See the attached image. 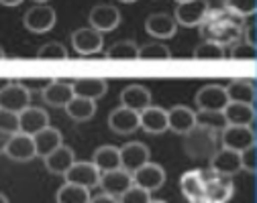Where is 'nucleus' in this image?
<instances>
[{
  "label": "nucleus",
  "instance_id": "54",
  "mask_svg": "<svg viewBox=\"0 0 257 203\" xmlns=\"http://www.w3.org/2000/svg\"><path fill=\"white\" fill-rule=\"evenodd\" d=\"M176 2H178V4H182V2H188V0H176Z\"/></svg>",
  "mask_w": 257,
  "mask_h": 203
},
{
  "label": "nucleus",
  "instance_id": "31",
  "mask_svg": "<svg viewBox=\"0 0 257 203\" xmlns=\"http://www.w3.org/2000/svg\"><path fill=\"white\" fill-rule=\"evenodd\" d=\"M66 112L72 120L76 122H86L96 114V104L92 100H84V98H72V102L66 106Z\"/></svg>",
  "mask_w": 257,
  "mask_h": 203
},
{
  "label": "nucleus",
  "instance_id": "2",
  "mask_svg": "<svg viewBox=\"0 0 257 203\" xmlns=\"http://www.w3.org/2000/svg\"><path fill=\"white\" fill-rule=\"evenodd\" d=\"M218 132L196 124L184 134V152L196 160H210V156L218 150Z\"/></svg>",
  "mask_w": 257,
  "mask_h": 203
},
{
  "label": "nucleus",
  "instance_id": "46",
  "mask_svg": "<svg viewBox=\"0 0 257 203\" xmlns=\"http://www.w3.org/2000/svg\"><path fill=\"white\" fill-rule=\"evenodd\" d=\"M7 142H9V134L0 132V152H5V148H7Z\"/></svg>",
  "mask_w": 257,
  "mask_h": 203
},
{
  "label": "nucleus",
  "instance_id": "14",
  "mask_svg": "<svg viewBox=\"0 0 257 203\" xmlns=\"http://www.w3.org/2000/svg\"><path fill=\"white\" fill-rule=\"evenodd\" d=\"M100 171L96 168L92 162H74L70 166V171L63 175L66 177V183H72V185H80V187H86V189H92L100 183Z\"/></svg>",
  "mask_w": 257,
  "mask_h": 203
},
{
  "label": "nucleus",
  "instance_id": "19",
  "mask_svg": "<svg viewBox=\"0 0 257 203\" xmlns=\"http://www.w3.org/2000/svg\"><path fill=\"white\" fill-rule=\"evenodd\" d=\"M45 162V168L51 173V175H66L70 171V166L76 162V154H74V148L61 144L57 146L51 154H47L43 158Z\"/></svg>",
  "mask_w": 257,
  "mask_h": 203
},
{
  "label": "nucleus",
  "instance_id": "15",
  "mask_svg": "<svg viewBox=\"0 0 257 203\" xmlns=\"http://www.w3.org/2000/svg\"><path fill=\"white\" fill-rule=\"evenodd\" d=\"M204 185H206V181H204L202 168H192V171L184 173L180 179L182 193L190 203H206L204 201Z\"/></svg>",
  "mask_w": 257,
  "mask_h": 203
},
{
  "label": "nucleus",
  "instance_id": "40",
  "mask_svg": "<svg viewBox=\"0 0 257 203\" xmlns=\"http://www.w3.org/2000/svg\"><path fill=\"white\" fill-rule=\"evenodd\" d=\"M255 45H249L245 41H237L233 43L231 47V59H237V61H255Z\"/></svg>",
  "mask_w": 257,
  "mask_h": 203
},
{
  "label": "nucleus",
  "instance_id": "36",
  "mask_svg": "<svg viewBox=\"0 0 257 203\" xmlns=\"http://www.w3.org/2000/svg\"><path fill=\"white\" fill-rule=\"evenodd\" d=\"M37 59H41V61H63V59H68V49L57 41H51V43H45V45L39 47Z\"/></svg>",
  "mask_w": 257,
  "mask_h": 203
},
{
  "label": "nucleus",
  "instance_id": "20",
  "mask_svg": "<svg viewBox=\"0 0 257 203\" xmlns=\"http://www.w3.org/2000/svg\"><path fill=\"white\" fill-rule=\"evenodd\" d=\"M98 185L102 187V191H104L106 195H112V197L118 199L128 187L133 185V177H131V173L122 171V168H116V171L102 173Z\"/></svg>",
  "mask_w": 257,
  "mask_h": 203
},
{
  "label": "nucleus",
  "instance_id": "42",
  "mask_svg": "<svg viewBox=\"0 0 257 203\" xmlns=\"http://www.w3.org/2000/svg\"><path fill=\"white\" fill-rule=\"evenodd\" d=\"M239 160H241V168L247 173H255L257 168V154H255V146L245 148L243 152H239Z\"/></svg>",
  "mask_w": 257,
  "mask_h": 203
},
{
  "label": "nucleus",
  "instance_id": "38",
  "mask_svg": "<svg viewBox=\"0 0 257 203\" xmlns=\"http://www.w3.org/2000/svg\"><path fill=\"white\" fill-rule=\"evenodd\" d=\"M194 59H200V61H218V59H224V47H220L216 43H210V41H204V43H200L194 49Z\"/></svg>",
  "mask_w": 257,
  "mask_h": 203
},
{
  "label": "nucleus",
  "instance_id": "18",
  "mask_svg": "<svg viewBox=\"0 0 257 203\" xmlns=\"http://www.w3.org/2000/svg\"><path fill=\"white\" fill-rule=\"evenodd\" d=\"M120 106L133 110V112H141V110L151 106V92L143 86H137V84L126 86L120 92Z\"/></svg>",
  "mask_w": 257,
  "mask_h": 203
},
{
  "label": "nucleus",
  "instance_id": "8",
  "mask_svg": "<svg viewBox=\"0 0 257 203\" xmlns=\"http://www.w3.org/2000/svg\"><path fill=\"white\" fill-rule=\"evenodd\" d=\"M133 177V185L153 193L157 189H162V185L166 183V171H164V166L162 164H157V162H145L143 166H139L137 171L131 175Z\"/></svg>",
  "mask_w": 257,
  "mask_h": 203
},
{
  "label": "nucleus",
  "instance_id": "53",
  "mask_svg": "<svg viewBox=\"0 0 257 203\" xmlns=\"http://www.w3.org/2000/svg\"><path fill=\"white\" fill-rule=\"evenodd\" d=\"M120 2H137V0H120Z\"/></svg>",
  "mask_w": 257,
  "mask_h": 203
},
{
  "label": "nucleus",
  "instance_id": "44",
  "mask_svg": "<svg viewBox=\"0 0 257 203\" xmlns=\"http://www.w3.org/2000/svg\"><path fill=\"white\" fill-rule=\"evenodd\" d=\"M241 35L245 37V43L255 45V24L251 22L249 26H243V32H241Z\"/></svg>",
  "mask_w": 257,
  "mask_h": 203
},
{
  "label": "nucleus",
  "instance_id": "37",
  "mask_svg": "<svg viewBox=\"0 0 257 203\" xmlns=\"http://www.w3.org/2000/svg\"><path fill=\"white\" fill-rule=\"evenodd\" d=\"M224 8L239 18H247L257 12V0H224Z\"/></svg>",
  "mask_w": 257,
  "mask_h": 203
},
{
  "label": "nucleus",
  "instance_id": "16",
  "mask_svg": "<svg viewBox=\"0 0 257 203\" xmlns=\"http://www.w3.org/2000/svg\"><path fill=\"white\" fill-rule=\"evenodd\" d=\"M210 171L220 175V177H233L235 173L241 171L239 152L229 150V148H218L210 156Z\"/></svg>",
  "mask_w": 257,
  "mask_h": 203
},
{
  "label": "nucleus",
  "instance_id": "29",
  "mask_svg": "<svg viewBox=\"0 0 257 203\" xmlns=\"http://www.w3.org/2000/svg\"><path fill=\"white\" fill-rule=\"evenodd\" d=\"M227 90V98L229 102H235V104H247V106H255V84L249 80H233L229 84Z\"/></svg>",
  "mask_w": 257,
  "mask_h": 203
},
{
  "label": "nucleus",
  "instance_id": "22",
  "mask_svg": "<svg viewBox=\"0 0 257 203\" xmlns=\"http://www.w3.org/2000/svg\"><path fill=\"white\" fill-rule=\"evenodd\" d=\"M196 126V112L188 106H174L168 110V130L184 134Z\"/></svg>",
  "mask_w": 257,
  "mask_h": 203
},
{
  "label": "nucleus",
  "instance_id": "6",
  "mask_svg": "<svg viewBox=\"0 0 257 203\" xmlns=\"http://www.w3.org/2000/svg\"><path fill=\"white\" fill-rule=\"evenodd\" d=\"M55 20H57V14L49 4H35L33 8H29L25 12V18H23L27 30L37 32V35L51 30L55 26Z\"/></svg>",
  "mask_w": 257,
  "mask_h": 203
},
{
  "label": "nucleus",
  "instance_id": "43",
  "mask_svg": "<svg viewBox=\"0 0 257 203\" xmlns=\"http://www.w3.org/2000/svg\"><path fill=\"white\" fill-rule=\"evenodd\" d=\"M53 80L51 78H25V80H19V84L25 88V90H29V92H43L49 84H51Z\"/></svg>",
  "mask_w": 257,
  "mask_h": 203
},
{
  "label": "nucleus",
  "instance_id": "48",
  "mask_svg": "<svg viewBox=\"0 0 257 203\" xmlns=\"http://www.w3.org/2000/svg\"><path fill=\"white\" fill-rule=\"evenodd\" d=\"M11 84V80H7V78H0V92H3L7 86Z\"/></svg>",
  "mask_w": 257,
  "mask_h": 203
},
{
  "label": "nucleus",
  "instance_id": "52",
  "mask_svg": "<svg viewBox=\"0 0 257 203\" xmlns=\"http://www.w3.org/2000/svg\"><path fill=\"white\" fill-rule=\"evenodd\" d=\"M35 2H39V4H45V2H47V0H35Z\"/></svg>",
  "mask_w": 257,
  "mask_h": 203
},
{
  "label": "nucleus",
  "instance_id": "17",
  "mask_svg": "<svg viewBox=\"0 0 257 203\" xmlns=\"http://www.w3.org/2000/svg\"><path fill=\"white\" fill-rule=\"evenodd\" d=\"M49 126V116L43 108H33L27 106L23 112H19V132L35 136V134L43 128Z\"/></svg>",
  "mask_w": 257,
  "mask_h": 203
},
{
  "label": "nucleus",
  "instance_id": "25",
  "mask_svg": "<svg viewBox=\"0 0 257 203\" xmlns=\"http://www.w3.org/2000/svg\"><path fill=\"white\" fill-rule=\"evenodd\" d=\"M139 128L149 134H162L168 130V112L164 108L149 106L139 112Z\"/></svg>",
  "mask_w": 257,
  "mask_h": 203
},
{
  "label": "nucleus",
  "instance_id": "1",
  "mask_svg": "<svg viewBox=\"0 0 257 203\" xmlns=\"http://www.w3.org/2000/svg\"><path fill=\"white\" fill-rule=\"evenodd\" d=\"M241 32H243V18H239L224 6L216 10H208L206 18L200 24V35L204 37V41L216 43L220 47L237 43Z\"/></svg>",
  "mask_w": 257,
  "mask_h": 203
},
{
  "label": "nucleus",
  "instance_id": "33",
  "mask_svg": "<svg viewBox=\"0 0 257 203\" xmlns=\"http://www.w3.org/2000/svg\"><path fill=\"white\" fill-rule=\"evenodd\" d=\"M139 55V47L135 45V41H120L114 43L108 51H106V59L110 61H133Z\"/></svg>",
  "mask_w": 257,
  "mask_h": 203
},
{
  "label": "nucleus",
  "instance_id": "50",
  "mask_svg": "<svg viewBox=\"0 0 257 203\" xmlns=\"http://www.w3.org/2000/svg\"><path fill=\"white\" fill-rule=\"evenodd\" d=\"M149 203H168V201H164V199H149Z\"/></svg>",
  "mask_w": 257,
  "mask_h": 203
},
{
  "label": "nucleus",
  "instance_id": "47",
  "mask_svg": "<svg viewBox=\"0 0 257 203\" xmlns=\"http://www.w3.org/2000/svg\"><path fill=\"white\" fill-rule=\"evenodd\" d=\"M23 0H0V4L3 6H19Z\"/></svg>",
  "mask_w": 257,
  "mask_h": 203
},
{
  "label": "nucleus",
  "instance_id": "21",
  "mask_svg": "<svg viewBox=\"0 0 257 203\" xmlns=\"http://www.w3.org/2000/svg\"><path fill=\"white\" fill-rule=\"evenodd\" d=\"M108 126L116 134H133L139 128V112H133L128 108H114L108 116Z\"/></svg>",
  "mask_w": 257,
  "mask_h": 203
},
{
  "label": "nucleus",
  "instance_id": "13",
  "mask_svg": "<svg viewBox=\"0 0 257 203\" xmlns=\"http://www.w3.org/2000/svg\"><path fill=\"white\" fill-rule=\"evenodd\" d=\"M5 154L11 158V160H17V162H27L31 158H35V144H33V136L29 134H23V132H17V134H11L9 136V142H7V148H5Z\"/></svg>",
  "mask_w": 257,
  "mask_h": 203
},
{
  "label": "nucleus",
  "instance_id": "51",
  "mask_svg": "<svg viewBox=\"0 0 257 203\" xmlns=\"http://www.w3.org/2000/svg\"><path fill=\"white\" fill-rule=\"evenodd\" d=\"M7 57V53H5V49L3 47H0V59H5Z\"/></svg>",
  "mask_w": 257,
  "mask_h": 203
},
{
  "label": "nucleus",
  "instance_id": "28",
  "mask_svg": "<svg viewBox=\"0 0 257 203\" xmlns=\"http://www.w3.org/2000/svg\"><path fill=\"white\" fill-rule=\"evenodd\" d=\"M33 144H35V154L45 158L57 146H61V132L57 128H53V126H47V128L39 130L33 136Z\"/></svg>",
  "mask_w": 257,
  "mask_h": 203
},
{
  "label": "nucleus",
  "instance_id": "41",
  "mask_svg": "<svg viewBox=\"0 0 257 203\" xmlns=\"http://www.w3.org/2000/svg\"><path fill=\"white\" fill-rule=\"evenodd\" d=\"M0 132L9 134V136L11 134H17L19 132V114L0 108Z\"/></svg>",
  "mask_w": 257,
  "mask_h": 203
},
{
  "label": "nucleus",
  "instance_id": "30",
  "mask_svg": "<svg viewBox=\"0 0 257 203\" xmlns=\"http://www.w3.org/2000/svg\"><path fill=\"white\" fill-rule=\"evenodd\" d=\"M92 164L98 168L100 173H108V171H116L120 168V152L116 146H100L96 148L94 154H92Z\"/></svg>",
  "mask_w": 257,
  "mask_h": 203
},
{
  "label": "nucleus",
  "instance_id": "24",
  "mask_svg": "<svg viewBox=\"0 0 257 203\" xmlns=\"http://www.w3.org/2000/svg\"><path fill=\"white\" fill-rule=\"evenodd\" d=\"M41 94H43V102H45V104L55 106V108H66L70 102H72V98H74V88H72V84L53 80Z\"/></svg>",
  "mask_w": 257,
  "mask_h": 203
},
{
  "label": "nucleus",
  "instance_id": "11",
  "mask_svg": "<svg viewBox=\"0 0 257 203\" xmlns=\"http://www.w3.org/2000/svg\"><path fill=\"white\" fill-rule=\"evenodd\" d=\"M118 152H120V168L131 175L151 158V152L143 142H126L122 148H118Z\"/></svg>",
  "mask_w": 257,
  "mask_h": 203
},
{
  "label": "nucleus",
  "instance_id": "35",
  "mask_svg": "<svg viewBox=\"0 0 257 203\" xmlns=\"http://www.w3.org/2000/svg\"><path fill=\"white\" fill-rule=\"evenodd\" d=\"M196 124L198 126H204L208 130L220 132L224 126H227V120H224L222 112H204V110H198L196 112Z\"/></svg>",
  "mask_w": 257,
  "mask_h": 203
},
{
  "label": "nucleus",
  "instance_id": "23",
  "mask_svg": "<svg viewBox=\"0 0 257 203\" xmlns=\"http://www.w3.org/2000/svg\"><path fill=\"white\" fill-rule=\"evenodd\" d=\"M145 30L155 39H172L178 30V24H176L174 16H170L166 12H155L145 20Z\"/></svg>",
  "mask_w": 257,
  "mask_h": 203
},
{
  "label": "nucleus",
  "instance_id": "3",
  "mask_svg": "<svg viewBox=\"0 0 257 203\" xmlns=\"http://www.w3.org/2000/svg\"><path fill=\"white\" fill-rule=\"evenodd\" d=\"M204 173V201L206 203H227L233 193H235V185L231 181V177H220L212 171H202Z\"/></svg>",
  "mask_w": 257,
  "mask_h": 203
},
{
  "label": "nucleus",
  "instance_id": "26",
  "mask_svg": "<svg viewBox=\"0 0 257 203\" xmlns=\"http://www.w3.org/2000/svg\"><path fill=\"white\" fill-rule=\"evenodd\" d=\"M74 88V96L76 98H84V100H92L96 102L98 98H102L108 90L106 80L102 78H80L72 84Z\"/></svg>",
  "mask_w": 257,
  "mask_h": 203
},
{
  "label": "nucleus",
  "instance_id": "9",
  "mask_svg": "<svg viewBox=\"0 0 257 203\" xmlns=\"http://www.w3.org/2000/svg\"><path fill=\"white\" fill-rule=\"evenodd\" d=\"M72 45L78 55H94L102 51L104 37H102V32L86 26V28H78L72 32Z\"/></svg>",
  "mask_w": 257,
  "mask_h": 203
},
{
  "label": "nucleus",
  "instance_id": "45",
  "mask_svg": "<svg viewBox=\"0 0 257 203\" xmlns=\"http://www.w3.org/2000/svg\"><path fill=\"white\" fill-rule=\"evenodd\" d=\"M90 203H118V199L112 197V195L100 193V195H96V197H90Z\"/></svg>",
  "mask_w": 257,
  "mask_h": 203
},
{
  "label": "nucleus",
  "instance_id": "34",
  "mask_svg": "<svg viewBox=\"0 0 257 203\" xmlns=\"http://www.w3.org/2000/svg\"><path fill=\"white\" fill-rule=\"evenodd\" d=\"M170 57H172V51L164 43L143 45V47H139V55H137V59H143V61H164Z\"/></svg>",
  "mask_w": 257,
  "mask_h": 203
},
{
  "label": "nucleus",
  "instance_id": "10",
  "mask_svg": "<svg viewBox=\"0 0 257 203\" xmlns=\"http://www.w3.org/2000/svg\"><path fill=\"white\" fill-rule=\"evenodd\" d=\"M90 28L98 32H110L120 24V12L112 4H96L90 10Z\"/></svg>",
  "mask_w": 257,
  "mask_h": 203
},
{
  "label": "nucleus",
  "instance_id": "39",
  "mask_svg": "<svg viewBox=\"0 0 257 203\" xmlns=\"http://www.w3.org/2000/svg\"><path fill=\"white\" fill-rule=\"evenodd\" d=\"M151 199V193L137 187V185H131L120 197H118V203H149Z\"/></svg>",
  "mask_w": 257,
  "mask_h": 203
},
{
  "label": "nucleus",
  "instance_id": "5",
  "mask_svg": "<svg viewBox=\"0 0 257 203\" xmlns=\"http://www.w3.org/2000/svg\"><path fill=\"white\" fill-rule=\"evenodd\" d=\"M208 10H210L208 0H188V2L178 4L174 20H176V24H182V26H188V28L200 26L202 20L206 18Z\"/></svg>",
  "mask_w": 257,
  "mask_h": 203
},
{
  "label": "nucleus",
  "instance_id": "49",
  "mask_svg": "<svg viewBox=\"0 0 257 203\" xmlns=\"http://www.w3.org/2000/svg\"><path fill=\"white\" fill-rule=\"evenodd\" d=\"M0 203H9V197L5 193H0Z\"/></svg>",
  "mask_w": 257,
  "mask_h": 203
},
{
  "label": "nucleus",
  "instance_id": "27",
  "mask_svg": "<svg viewBox=\"0 0 257 203\" xmlns=\"http://www.w3.org/2000/svg\"><path fill=\"white\" fill-rule=\"evenodd\" d=\"M222 116L227 120V126H251L255 122V106L229 102L222 110Z\"/></svg>",
  "mask_w": 257,
  "mask_h": 203
},
{
  "label": "nucleus",
  "instance_id": "32",
  "mask_svg": "<svg viewBox=\"0 0 257 203\" xmlns=\"http://www.w3.org/2000/svg\"><path fill=\"white\" fill-rule=\"evenodd\" d=\"M55 199L57 203H90V189L66 183L63 187H59Z\"/></svg>",
  "mask_w": 257,
  "mask_h": 203
},
{
  "label": "nucleus",
  "instance_id": "12",
  "mask_svg": "<svg viewBox=\"0 0 257 203\" xmlns=\"http://www.w3.org/2000/svg\"><path fill=\"white\" fill-rule=\"evenodd\" d=\"M31 102V92L25 90L19 82H11L3 92H0V108L9 112H23Z\"/></svg>",
  "mask_w": 257,
  "mask_h": 203
},
{
  "label": "nucleus",
  "instance_id": "4",
  "mask_svg": "<svg viewBox=\"0 0 257 203\" xmlns=\"http://www.w3.org/2000/svg\"><path fill=\"white\" fill-rule=\"evenodd\" d=\"M222 148L243 152L249 146H255V130L251 126H224L218 136Z\"/></svg>",
  "mask_w": 257,
  "mask_h": 203
},
{
  "label": "nucleus",
  "instance_id": "7",
  "mask_svg": "<svg viewBox=\"0 0 257 203\" xmlns=\"http://www.w3.org/2000/svg\"><path fill=\"white\" fill-rule=\"evenodd\" d=\"M194 100H196L198 110H204V112H222L224 106L229 104L227 90L218 84H208L200 88Z\"/></svg>",
  "mask_w": 257,
  "mask_h": 203
}]
</instances>
